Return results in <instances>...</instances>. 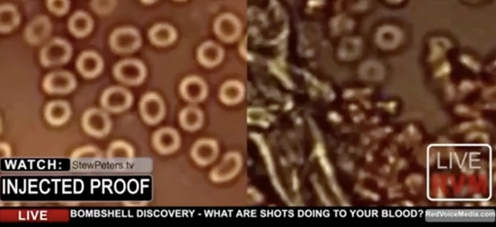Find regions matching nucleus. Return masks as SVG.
<instances>
[{
	"label": "nucleus",
	"instance_id": "obj_21",
	"mask_svg": "<svg viewBox=\"0 0 496 227\" xmlns=\"http://www.w3.org/2000/svg\"><path fill=\"white\" fill-rule=\"evenodd\" d=\"M70 5V2L69 0L46 1V6L48 10L58 16L65 14L69 10Z\"/></svg>",
	"mask_w": 496,
	"mask_h": 227
},
{
	"label": "nucleus",
	"instance_id": "obj_14",
	"mask_svg": "<svg viewBox=\"0 0 496 227\" xmlns=\"http://www.w3.org/2000/svg\"><path fill=\"white\" fill-rule=\"evenodd\" d=\"M176 36L175 29L166 24H159L154 26L149 32V37L152 43L159 46L171 44L175 40Z\"/></svg>",
	"mask_w": 496,
	"mask_h": 227
},
{
	"label": "nucleus",
	"instance_id": "obj_7",
	"mask_svg": "<svg viewBox=\"0 0 496 227\" xmlns=\"http://www.w3.org/2000/svg\"><path fill=\"white\" fill-rule=\"evenodd\" d=\"M140 111L144 120L149 124H155L163 118L165 114L163 101L156 94L150 92L142 98Z\"/></svg>",
	"mask_w": 496,
	"mask_h": 227
},
{
	"label": "nucleus",
	"instance_id": "obj_12",
	"mask_svg": "<svg viewBox=\"0 0 496 227\" xmlns=\"http://www.w3.org/2000/svg\"><path fill=\"white\" fill-rule=\"evenodd\" d=\"M93 20L86 12L78 10L75 12L69 18L68 28L69 31L78 38L85 37L93 30Z\"/></svg>",
	"mask_w": 496,
	"mask_h": 227
},
{
	"label": "nucleus",
	"instance_id": "obj_2",
	"mask_svg": "<svg viewBox=\"0 0 496 227\" xmlns=\"http://www.w3.org/2000/svg\"><path fill=\"white\" fill-rule=\"evenodd\" d=\"M77 85L74 75L64 70L55 71L48 73L42 82L44 90L49 94H68L75 89Z\"/></svg>",
	"mask_w": 496,
	"mask_h": 227
},
{
	"label": "nucleus",
	"instance_id": "obj_10",
	"mask_svg": "<svg viewBox=\"0 0 496 227\" xmlns=\"http://www.w3.org/2000/svg\"><path fill=\"white\" fill-rule=\"evenodd\" d=\"M155 148L161 154H168L176 151L180 146L179 134L174 128L164 127L159 128L152 138Z\"/></svg>",
	"mask_w": 496,
	"mask_h": 227
},
{
	"label": "nucleus",
	"instance_id": "obj_20",
	"mask_svg": "<svg viewBox=\"0 0 496 227\" xmlns=\"http://www.w3.org/2000/svg\"><path fill=\"white\" fill-rule=\"evenodd\" d=\"M243 93L242 86L236 82H229L222 87L221 96L225 102L233 103L239 101Z\"/></svg>",
	"mask_w": 496,
	"mask_h": 227
},
{
	"label": "nucleus",
	"instance_id": "obj_9",
	"mask_svg": "<svg viewBox=\"0 0 496 227\" xmlns=\"http://www.w3.org/2000/svg\"><path fill=\"white\" fill-rule=\"evenodd\" d=\"M78 72L83 77L93 79L102 71L104 62L100 55L94 51L86 50L82 52L76 62Z\"/></svg>",
	"mask_w": 496,
	"mask_h": 227
},
{
	"label": "nucleus",
	"instance_id": "obj_6",
	"mask_svg": "<svg viewBox=\"0 0 496 227\" xmlns=\"http://www.w3.org/2000/svg\"><path fill=\"white\" fill-rule=\"evenodd\" d=\"M132 102L131 94L119 86H112L105 89L100 98L102 107L107 111L119 113L128 109Z\"/></svg>",
	"mask_w": 496,
	"mask_h": 227
},
{
	"label": "nucleus",
	"instance_id": "obj_3",
	"mask_svg": "<svg viewBox=\"0 0 496 227\" xmlns=\"http://www.w3.org/2000/svg\"><path fill=\"white\" fill-rule=\"evenodd\" d=\"M140 44L141 38L139 32L131 28H117L109 38L111 48L118 53L132 52L138 49Z\"/></svg>",
	"mask_w": 496,
	"mask_h": 227
},
{
	"label": "nucleus",
	"instance_id": "obj_1",
	"mask_svg": "<svg viewBox=\"0 0 496 227\" xmlns=\"http://www.w3.org/2000/svg\"><path fill=\"white\" fill-rule=\"evenodd\" d=\"M72 53L73 48L67 41L60 37H55L41 50L40 63L45 67L63 65L70 60Z\"/></svg>",
	"mask_w": 496,
	"mask_h": 227
},
{
	"label": "nucleus",
	"instance_id": "obj_11",
	"mask_svg": "<svg viewBox=\"0 0 496 227\" xmlns=\"http://www.w3.org/2000/svg\"><path fill=\"white\" fill-rule=\"evenodd\" d=\"M71 114L69 103L63 100H54L48 102L44 109L46 120L53 125H60L68 120Z\"/></svg>",
	"mask_w": 496,
	"mask_h": 227
},
{
	"label": "nucleus",
	"instance_id": "obj_18",
	"mask_svg": "<svg viewBox=\"0 0 496 227\" xmlns=\"http://www.w3.org/2000/svg\"><path fill=\"white\" fill-rule=\"evenodd\" d=\"M134 155V149L131 145L121 140L113 142L107 151V156L110 158L129 159L132 158Z\"/></svg>",
	"mask_w": 496,
	"mask_h": 227
},
{
	"label": "nucleus",
	"instance_id": "obj_17",
	"mask_svg": "<svg viewBox=\"0 0 496 227\" xmlns=\"http://www.w3.org/2000/svg\"><path fill=\"white\" fill-rule=\"evenodd\" d=\"M215 154L214 145L209 142L202 141L196 143L192 147L191 155L199 163H204L210 160Z\"/></svg>",
	"mask_w": 496,
	"mask_h": 227
},
{
	"label": "nucleus",
	"instance_id": "obj_5",
	"mask_svg": "<svg viewBox=\"0 0 496 227\" xmlns=\"http://www.w3.org/2000/svg\"><path fill=\"white\" fill-rule=\"evenodd\" d=\"M114 76L120 81L131 85L141 83L146 76L144 65L135 59H127L118 63L114 67Z\"/></svg>",
	"mask_w": 496,
	"mask_h": 227
},
{
	"label": "nucleus",
	"instance_id": "obj_8",
	"mask_svg": "<svg viewBox=\"0 0 496 227\" xmlns=\"http://www.w3.org/2000/svg\"><path fill=\"white\" fill-rule=\"evenodd\" d=\"M52 24L46 15H38L30 21L24 30V38L30 44L37 45L41 43L50 34Z\"/></svg>",
	"mask_w": 496,
	"mask_h": 227
},
{
	"label": "nucleus",
	"instance_id": "obj_16",
	"mask_svg": "<svg viewBox=\"0 0 496 227\" xmlns=\"http://www.w3.org/2000/svg\"><path fill=\"white\" fill-rule=\"evenodd\" d=\"M181 126L187 130H193L198 128L202 122V116L201 111L197 108L189 106L184 108L179 116Z\"/></svg>",
	"mask_w": 496,
	"mask_h": 227
},
{
	"label": "nucleus",
	"instance_id": "obj_23",
	"mask_svg": "<svg viewBox=\"0 0 496 227\" xmlns=\"http://www.w3.org/2000/svg\"><path fill=\"white\" fill-rule=\"evenodd\" d=\"M74 156L78 157L83 156H100V153L99 150L95 148L89 147L77 151L75 152Z\"/></svg>",
	"mask_w": 496,
	"mask_h": 227
},
{
	"label": "nucleus",
	"instance_id": "obj_19",
	"mask_svg": "<svg viewBox=\"0 0 496 227\" xmlns=\"http://www.w3.org/2000/svg\"><path fill=\"white\" fill-rule=\"evenodd\" d=\"M198 57L200 62L206 66L215 65L220 58L219 52H215V47L209 43L203 44L200 48Z\"/></svg>",
	"mask_w": 496,
	"mask_h": 227
},
{
	"label": "nucleus",
	"instance_id": "obj_4",
	"mask_svg": "<svg viewBox=\"0 0 496 227\" xmlns=\"http://www.w3.org/2000/svg\"><path fill=\"white\" fill-rule=\"evenodd\" d=\"M82 123L85 131L95 137L105 136L111 128V122L108 114L96 108H90L84 112Z\"/></svg>",
	"mask_w": 496,
	"mask_h": 227
},
{
	"label": "nucleus",
	"instance_id": "obj_22",
	"mask_svg": "<svg viewBox=\"0 0 496 227\" xmlns=\"http://www.w3.org/2000/svg\"><path fill=\"white\" fill-rule=\"evenodd\" d=\"M113 1L93 0L90 4L93 10L97 14L102 15L109 13L112 8Z\"/></svg>",
	"mask_w": 496,
	"mask_h": 227
},
{
	"label": "nucleus",
	"instance_id": "obj_15",
	"mask_svg": "<svg viewBox=\"0 0 496 227\" xmlns=\"http://www.w3.org/2000/svg\"><path fill=\"white\" fill-rule=\"evenodd\" d=\"M20 16L16 7L12 4L5 3L0 6V31L7 33L19 24Z\"/></svg>",
	"mask_w": 496,
	"mask_h": 227
},
{
	"label": "nucleus",
	"instance_id": "obj_13",
	"mask_svg": "<svg viewBox=\"0 0 496 227\" xmlns=\"http://www.w3.org/2000/svg\"><path fill=\"white\" fill-rule=\"evenodd\" d=\"M180 91L186 100L195 102L204 99L206 89L202 80L195 76H190L182 81L180 86Z\"/></svg>",
	"mask_w": 496,
	"mask_h": 227
}]
</instances>
